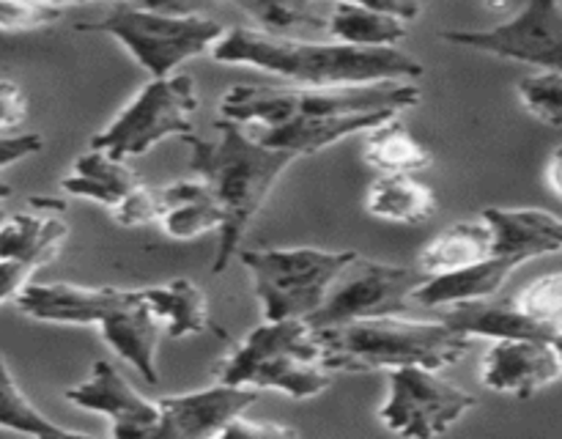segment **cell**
<instances>
[{
	"label": "cell",
	"mask_w": 562,
	"mask_h": 439,
	"mask_svg": "<svg viewBox=\"0 0 562 439\" xmlns=\"http://www.w3.org/2000/svg\"><path fill=\"white\" fill-rule=\"evenodd\" d=\"M217 64L252 66L283 77L289 86L338 88L387 80H420L426 66L398 47H355L340 42H307L272 36L258 27H228L212 47Z\"/></svg>",
	"instance_id": "6da1fadb"
},
{
	"label": "cell",
	"mask_w": 562,
	"mask_h": 439,
	"mask_svg": "<svg viewBox=\"0 0 562 439\" xmlns=\"http://www.w3.org/2000/svg\"><path fill=\"white\" fill-rule=\"evenodd\" d=\"M181 140L192 151L190 170L206 181L223 212V225L217 230L220 247L212 267L214 274H223L231 261H236L241 239L267 203L269 192L300 157L263 146L245 124L228 119L214 121V137H198L192 132Z\"/></svg>",
	"instance_id": "7a4b0ae2"
},
{
	"label": "cell",
	"mask_w": 562,
	"mask_h": 439,
	"mask_svg": "<svg viewBox=\"0 0 562 439\" xmlns=\"http://www.w3.org/2000/svg\"><path fill=\"white\" fill-rule=\"evenodd\" d=\"M316 335L322 344V365L333 373L393 371L404 365L442 371L464 360L475 340L442 318L417 322L401 313L316 329Z\"/></svg>",
	"instance_id": "3957f363"
},
{
	"label": "cell",
	"mask_w": 562,
	"mask_h": 439,
	"mask_svg": "<svg viewBox=\"0 0 562 439\" xmlns=\"http://www.w3.org/2000/svg\"><path fill=\"white\" fill-rule=\"evenodd\" d=\"M214 373L217 382L280 390L296 401L316 398L335 376L322 365V344L305 318L261 322Z\"/></svg>",
	"instance_id": "277c9868"
},
{
	"label": "cell",
	"mask_w": 562,
	"mask_h": 439,
	"mask_svg": "<svg viewBox=\"0 0 562 439\" xmlns=\"http://www.w3.org/2000/svg\"><path fill=\"white\" fill-rule=\"evenodd\" d=\"M423 102V88L412 80L368 82V86L305 88V86H234L220 99V119L245 126H263L285 119L404 110Z\"/></svg>",
	"instance_id": "5b68a950"
},
{
	"label": "cell",
	"mask_w": 562,
	"mask_h": 439,
	"mask_svg": "<svg viewBox=\"0 0 562 439\" xmlns=\"http://www.w3.org/2000/svg\"><path fill=\"white\" fill-rule=\"evenodd\" d=\"M360 256L357 250L324 247H258L239 250L241 267L252 280L263 322L311 318L327 300L338 274Z\"/></svg>",
	"instance_id": "8992f818"
},
{
	"label": "cell",
	"mask_w": 562,
	"mask_h": 439,
	"mask_svg": "<svg viewBox=\"0 0 562 439\" xmlns=\"http://www.w3.org/2000/svg\"><path fill=\"white\" fill-rule=\"evenodd\" d=\"M75 31L104 33L115 38L148 75L168 77L187 60L212 53L228 27L209 14H165L124 3L102 20L77 22Z\"/></svg>",
	"instance_id": "52a82bcc"
},
{
	"label": "cell",
	"mask_w": 562,
	"mask_h": 439,
	"mask_svg": "<svg viewBox=\"0 0 562 439\" xmlns=\"http://www.w3.org/2000/svg\"><path fill=\"white\" fill-rule=\"evenodd\" d=\"M198 99L190 75L151 77L88 146L115 159L140 157L168 137H187L195 132Z\"/></svg>",
	"instance_id": "ba28073f"
},
{
	"label": "cell",
	"mask_w": 562,
	"mask_h": 439,
	"mask_svg": "<svg viewBox=\"0 0 562 439\" xmlns=\"http://www.w3.org/2000/svg\"><path fill=\"white\" fill-rule=\"evenodd\" d=\"M428 274L406 263L368 261L357 256L329 289L327 300L307 318L313 329L338 327V324L360 322V318L398 316L415 302V291L420 289Z\"/></svg>",
	"instance_id": "9c48e42d"
},
{
	"label": "cell",
	"mask_w": 562,
	"mask_h": 439,
	"mask_svg": "<svg viewBox=\"0 0 562 439\" xmlns=\"http://www.w3.org/2000/svg\"><path fill=\"white\" fill-rule=\"evenodd\" d=\"M475 406L477 395L437 376L431 368L404 365L390 371V390L379 417L393 434L428 439L448 434Z\"/></svg>",
	"instance_id": "30bf717a"
},
{
	"label": "cell",
	"mask_w": 562,
	"mask_h": 439,
	"mask_svg": "<svg viewBox=\"0 0 562 439\" xmlns=\"http://www.w3.org/2000/svg\"><path fill=\"white\" fill-rule=\"evenodd\" d=\"M439 36L459 47L562 75V0H527L494 27H459Z\"/></svg>",
	"instance_id": "8fae6325"
},
{
	"label": "cell",
	"mask_w": 562,
	"mask_h": 439,
	"mask_svg": "<svg viewBox=\"0 0 562 439\" xmlns=\"http://www.w3.org/2000/svg\"><path fill=\"white\" fill-rule=\"evenodd\" d=\"M258 398H261V390L228 382H217L195 393L165 395L157 401L159 423L151 439L220 437L223 428L245 415Z\"/></svg>",
	"instance_id": "7c38bea8"
},
{
	"label": "cell",
	"mask_w": 562,
	"mask_h": 439,
	"mask_svg": "<svg viewBox=\"0 0 562 439\" xmlns=\"http://www.w3.org/2000/svg\"><path fill=\"white\" fill-rule=\"evenodd\" d=\"M71 406L97 412L110 420L115 439H151L159 423L157 401H148L110 360H97L91 376L64 393Z\"/></svg>",
	"instance_id": "4fadbf2b"
},
{
	"label": "cell",
	"mask_w": 562,
	"mask_h": 439,
	"mask_svg": "<svg viewBox=\"0 0 562 439\" xmlns=\"http://www.w3.org/2000/svg\"><path fill=\"white\" fill-rule=\"evenodd\" d=\"M137 289L121 285H77V283H25L14 296L22 316L44 324L66 327H97L113 307L124 305Z\"/></svg>",
	"instance_id": "5bb4252c"
},
{
	"label": "cell",
	"mask_w": 562,
	"mask_h": 439,
	"mask_svg": "<svg viewBox=\"0 0 562 439\" xmlns=\"http://www.w3.org/2000/svg\"><path fill=\"white\" fill-rule=\"evenodd\" d=\"M560 376L562 365L552 349V340L541 338L494 340L481 362L483 387L516 398H532Z\"/></svg>",
	"instance_id": "9a60e30c"
},
{
	"label": "cell",
	"mask_w": 562,
	"mask_h": 439,
	"mask_svg": "<svg viewBox=\"0 0 562 439\" xmlns=\"http://www.w3.org/2000/svg\"><path fill=\"white\" fill-rule=\"evenodd\" d=\"M398 110H371V113H349V115H324V119H285L263 126H247L256 140L263 146L291 151L294 157H311L335 146L344 137L366 135L376 130L379 124L390 119H398Z\"/></svg>",
	"instance_id": "2e32d148"
},
{
	"label": "cell",
	"mask_w": 562,
	"mask_h": 439,
	"mask_svg": "<svg viewBox=\"0 0 562 439\" xmlns=\"http://www.w3.org/2000/svg\"><path fill=\"white\" fill-rule=\"evenodd\" d=\"M481 217L492 228V252L525 263L562 252V217L549 209L488 206Z\"/></svg>",
	"instance_id": "e0dca14e"
},
{
	"label": "cell",
	"mask_w": 562,
	"mask_h": 439,
	"mask_svg": "<svg viewBox=\"0 0 562 439\" xmlns=\"http://www.w3.org/2000/svg\"><path fill=\"white\" fill-rule=\"evenodd\" d=\"M69 236L66 203L60 198H33L22 212L5 214L0 223V261L42 258L53 261Z\"/></svg>",
	"instance_id": "ac0fdd59"
},
{
	"label": "cell",
	"mask_w": 562,
	"mask_h": 439,
	"mask_svg": "<svg viewBox=\"0 0 562 439\" xmlns=\"http://www.w3.org/2000/svg\"><path fill=\"white\" fill-rule=\"evenodd\" d=\"M99 335L104 344L130 362L148 384H159V365H157V344L162 322L154 316V311L146 302V291L137 289L124 305L113 307L102 322L97 324Z\"/></svg>",
	"instance_id": "d6986e66"
},
{
	"label": "cell",
	"mask_w": 562,
	"mask_h": 439,
	"mask_svg": "<svg viewBox=\"0 0 562 439\" xmlns=\"http://www.w3.org/2000/svg\"><path fill=\"white\" fill-rule=\"evenodd\" d=\"M154 198H157L154 225H159L170 239L190 241L220 230V225H223L217 198L209 190L206 181H201L198 176L154 187Z\"/></svg>",
	"instance_id": "ffe728a7"
},
{
	"label": "cell",
	"mask_w": 562,
	"mask_h": 439,
	"mask_svg": "<svg viewBox=\"0 0 562 439\" xmlns=\"http://www.w3.org/2000/svg\"><path fill=\"white\" fill-rule=\"evenodd\" d=\"M519 267L521 263L514 258L492 256L486 261L456 269V272L431 274L415 291V302L423 307H450L461 305V302L486 300V296L499 294Z\"/></svg>",
	"instance_id": "44dd1931"
},
{
	"label": "cell",
	"mask_w": 562,
	"mask_h": 439,
	"mask_svg": "<svg viewBox=\"0 0 562 439\" xmlns=\"http://www.w3.org/2000/svg\"><path fill=\"white\" fill-rule=\"evenodd\" d=\"M442 322L450 324L459 333L470 335V338H492V340H505V338H541L552 340V329H547L543 324L532 322L516 300H499L497 294L486 296V300H472L461 302V305H450L442 313Z\"/></svg>",
	"instance_id": "7402d4cb"
},
{
	"label": "cell",
	"mask_w": 562,
	"mask_h": 439,
	"mask_svg": "<svg viewBox=\"0 0 562 439\" xmlns=\"http://www.w3.org/2000/svg\"><path fill=\"white\" fill-rule=\"evenodd\" d=\"M137 184H140V179L126 165V159H115L88 146V151L75 159L69 176H64L60 190L71 198L102 203L113 212L137 190Z\"/></svg>",
	"instance_id": "603a6c76"
},
{
	"label": "cell",
	"mask_w": 562,
	"mask_h": 439,
	"mask_svg": "<svg viewBox=\"0 0 562 439\" xmlns=\"http://www.w3.org/2000/svg\"><path fill=\"white\" fill-rule=\"evenodd\" d=\"M366 212L387 223L417 225L437 212V195L415 173H379L366 192Z\"/></svg>",
	"instance_id": "cb8c5ba5"
},
{
	"label": "cell",
	"mask_w": 562,
	"mask_h": 439,
	"mask_svg": "<svg viewBox=\"0 0 562 439\" xmlns=\"http://www.w3.org/2000/svg\"><path fill=\"white\" fill-rule=\"evenodd\" d=\"M492 256V228H488L486 219L477 217L450 225L442 234L434 236L420 250L415 267L431 278V274L456 272V269L470 267V263L486 261Z\"/></svg>",
	"instance_id": "d4e9b609"
},
{
	"label": "cell",
	"mask_w": 562,
	"mask_h": 439,
	"mask_svg": "<svg viewBox=\"0 0 562 439\" xmlns=\"http://www.w3.org/2000/svg\"><path fill=\"white\" fill-rule=\"evenodd\" d=\"M143 291H146L148 307L162 322L170 338H190V335H203L212 329L209 300L192 280L176 278L159 285H143Z\"/></svg>",
	"instance_id": "484cf974"
},
{
	"label": "cell",
	"mask_w": 562,
	"mask_h": 439,
	"mask_svg": "<svg viewBox=\"0 0 562 439\" xmlns=\"http://www.w3.org/2000/svg\"><path fill=\"white\" fill-rule=\"evenodd\" d=\"M327 33L333 42L355 47H398L409 36V22L360 3H333L327 11Z\"/></svg>",
	"instance_id": "4316f807"
},
{
	"label": "cell",
	"mask_w": 562,
	"mask_h": 439,
	"mask_svg": "<svg viewBox=\"0 0 562 439\" xmlns=\"http://www.w3.org/2000/svg\"><path fill=\"white\" fill-rule=\"evenodd\" d=\"M366 135L362 157L376 173H420L434 162V154L398 119L384 121Z\"/></svg>",
	"instance_id": "83f0119b"
},
{
	"label": "cell",
	"mask_w": 562,
	"mask_h": 439,
	"mask_svg": "<svg viewBox=\"0 0 562 439\" xmlns=\"http://www.w3.org/2000/svg\"><path fill=\"white\" fill-rule=\"evenodd\" d=\"M245 11L258 31L272 36H294L300 31L327 33V14L318 11V0H231Z\"/></svg>",
	"instance_id": "f1b7e54d"
},
{
	"label": "cell",
	"mask_w": 562,
	"mask_h": 439,
	"mask_svg": "<svg viewBox=\"0 0 562 439\" xmlns=\"http://www.w3.org/2000/svg\"><path fill=\"white\" fill-rule=\"evenodd\" d=\"M0 428L27 437H82V431L49 420L27 401L3 354H0Z\"/></svg>",
	"instance_id": "f546056e"
},
{
	"label": "cell",
	"mask_w": 562,
	"mask_h": 439,
	"mask_svg": "<svg viewBox=\"0 0 562 439\" xmlns=\"http://www.w3.org/2000/svg\"><path fill=\"white\" fill-rule=\"evenodd\" d=\"M519 99L527 113L549 126H562V75L560 71H536L519 80Z\"/></svg>",
	"instance_id": "4dcf8cb0"
},
{
	"label": "cell",
	"mask_w": 562,
	"mask_h": 439,
	"mask_svg": "<svg viewBox=\"0 0 562 439\" xmlns=\"http://www.w3.org/2000/svg\"><path fill=\"white\" fill-rule=\"evenodd\" d=\"M516 305L547 329L558 333L562 324V272L543 274L514 296Z\"/></svg>",
	"instance_id": "1f68e13d"
},
{
	"label": "cell",
	"mask_w": 562,
	"mask_h": 439,
	"mask_svg": "<svg viewBox=\"0 0 562 439\" xmlns=\"http://www.w3.org/2000/svg\"><path fill=\"white\" fill-rule=\"evenodd\" d=\"M64 20V9L44 0H0V31L27 33L42 31Z\"/></svg>",
	"instance_id": "d6a6232c"
},
{
	"label": "cell",
	"mask_w": 562,
	"mask_h": 439,
	"mask_svg": "<svg viewBox=\"0 0 562 439\" xmlns=\"http://www.w3.org/2000/svg\"><path fill=\"white\" fill-rule=\"evenodd\" d=\"M220 437H228V439H280V437H296L294 428L289 426H280V423L272 420H250V417H236L234 423L223 428Z\"/></svg>",
	"instance_id": "836d02e7"
},
{
	"label": "cell",
	"mask_w": 562,
	"mask_h": 439,
	"mask_svg": "<svg viewBox=\"0 0 562 439\" xmlns=\"http://www.w3.org/2000/svg\"><path fill=\"white\" fill-rule=\"evenodd\" d=\"M27 115V99L16 82L0 80V135L16 130Z\"/></svg>",
	"instance_id": "e575fe53"
},
{
	"label": "cell",
	"mask_w": 562,
	"mask_h": 439,
	"mask_svg": "<svg viewBox=\"0 0 562 439\" xmlns=\"http://www.w3.org/2000/svg\"><path fill=\"white\" fill-rule=\"evenodd\" d=\"M44 148V140L38 132H22V135H0V170L33 157Z\"/></svg>",
	"instance_id": "d590c367"
},
{
	"label": "cell",
	"mask_w": 562,
	"mask_h": 439,
	"mask_svg": "<svg viewBox=\"0 0 562 439\" xmlns=\"http://www.w3.org/2000/svg\"><path fill=\"white\" fill-rule=\"evenodd\" d=\"M329 3H360L366 9L384 11L404 22H415L423 14V0H329Z\"/></svg>",
	"instance_id": "8d00e7d4"
},
{
	"label": "cell",
	"mask_w": 562,
	"mask_h": 439,
	"mask_svg": "<svg viewBox=\"0 0 562 439\" xmlns=\"http://www.w3.org/2000/svg\"><path fill=\"white\" fill-rule=\"evenodd\" d=\"M214 3L217 0H126V5L165 11V14H206Z\"/></svg>",
	"instance_id": "74e56055"
},
{
	"label": "cell",
	"mask_w": 562,
	"mask_h": 439,
	"mask_svg": "<svg viewBox=\"0 0 562 439\" xmlns=\"http://www.w3.org/2000/svg\"><path fill=\"white\" fill-rule=\"evenodd\" d=\"M547 181L552 187V192L558 198H562V146H558L549 157V168H547Z\"/></svg>",
	"instance_id": "f35d334b"
},
{
	"label": "cell",
	"mask_w": 562,
	"mask_h": 439,
	"mask_svg": "<svg viewBox=\"0 0 562 439\" xmlns=\"http://www.w3.org/2000/svg\"><path fill=\"white\" fill-rule=\"evenodd\" d=\"M44 3H53L58 5V9H64V5H77V3H126V0H44Z\"/></svg>",
	"instance_id": "ab89813d"
},
{
	"label": "cell",
	"mask_w": 562,
	"mask_h": 439,
	"mask_svg": "<svg viewBox=\"0 0 562 439\" xmlns=\"http://www.w3.org/2000/svg\"><path fill=\"white\" fill-rule=\"evenodd\" d=\"M11 198V187L5 184V181H0V223H3L5 217V201Z\"/></svg>",
	"instance_id": "60d3db41"
},
{
	"label": "cell",
	"mask_w": 562,
	"mask_h": 439,
	"mask_svg": "<svg viewBox=\"0 0 562 439\" xmlns=\"http://www.w3.org/2000/svg\"><path fill=\"white\" fill-rule=\"evenodd\" d=\"M552 349H554V354H558V360H560V365H562V335L560 333L552 335Z\"/></svg>",
	"instance_id": "b9f144b4"
},
{
	"label": "cell",
	"mask_w": 562,
	"mask_h": 439,
	"mask_svg": "<svg viewBox=\"0 0 562 439\" xmlns=\"http://www.w3.org/2000/svg\"><path fill=\"white\" fill-rule=\"evenodd\" d=\"M558 333H560V335H562V324H560V327H558Z\"/></svg>",
	"instance_id": "7bdbcfd3"
}]
</instances>
